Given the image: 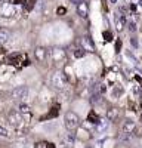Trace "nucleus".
<instances>
[{
  "label": "nucleus",
  "instance_id": "obj_3",
  "mask_svg": "<svg viewBox=\"0 0 142 148\" xmlns=\"http://www.w3.org/2000/svg\"><path fill=\"white\" fill-rule=\"evenodd\" d=\"M8 120H9V123H10L14 127H21V126H24V117H22V114L19 113V111L10 110L9 113H8Z\"/></svg>",
  "mask_w": 142,
  "mask_h": 148
},
{
  "label": "nucleus",
  "instance_id": "obj_5",
  "mask_svg": "<svg viewBox=\"0 0 142 148\" xmlns=\"http://www.w3.org/2000/svg\"><path fill=\"white\" fill-rule=\"evenodd\" d=\"M16 14V8L12 3H2L0 5V15L5 18H10Z\"/></svg>",
  "mask_w": 142,
  "mask_h": 148
},
{
  "label": "nucleus",
  "instance_id": "obj_19",
  "mask_svg": "<svg viewBox=\"0 0 142 148\" xmlns=\"http://www.w3.org/2000/svg\"><path fill=\"white\" fill-rule=\"evenodd\" d=\"M0 138H5V139H9L10 138L9 130L6 127H3V126H0Z\"/></svg>",
  "mask_w": 142,
  "mask_h": 148
},
{
  "label": "nucleus",
  "instance_id": "obj_24",
  "mask_svg": "<svg viewBox=\"0 0 142 148\" xmlns=\"http://www.w3.org/2000/svg\"><path fill=\"white\" fill-rule=\"evenodd\" d=\"M56 114H58V108H56V107H53V108H52V111H51L49 114H47V119H52V117H55Z\"/></svg>",
  "mask_w": 142,
  "mask_h": 148
},
{
  "label": "nucleus",
  "instance_id": "obj_16",
  "mask_svg": "<svg viewBox=\"0 0 142 148\" xmlns=\"http://www.w3.org/2000/svg\"><path fill=\"white\" fill-rule=\"evenodd\" d=\"M123 93V86H120V84H115L114 88H113V92H111V96L114 98V99H117L118 96H120Z\"/></svg>",
  "mask_w": 142,
  "mask_h": 148
},
{
  "label": "nucleus",
  "instance_id": "obj_32",
  "mask_svg": "<svg viewBox=\"0 0 142 148\" xmlns=\"http://www.w3.org/2000/svg\"><path fill=\"white\" fill-rule=\"evenodd\" d=\"M83 0H71V3H76V5H79V3H81Z\"/></svg>",
  "mask_w": 142,
  "mask_h": 148
},
{
  "label": "nucleus",
  "instance_id": "obj_31",
  "mask_svg": "<svg viewBox=\"0 0 142 148\" xmlns=\"http://www.w3.org/2000/svg\"><path fill=\"white\" fill-rule=\"evenodd\" d=\"M132 45H133L135 47H138V40L135 39V37H133V39H132Z\"/></svg>",
  "mask_w": 142,
  "mask_h": 148
},
{
  "label": "nucleus",
  "instance_id": "obj_25",
  "mask_svg": "<svg viewBox=\"0 0 142 148\" xmlns=\"http://www.w3.org/2000/svg\"><path fill=\"white\" fill-rule=\"evenodd\" d=\"M56 14L62 16V15H65V14H67V9H65L64 6H61V8H58V9H56Z\"/></svg>",
  "mask_w": 142,
  "mask_h": 148
},
{
  "label": "nucleus",
  "instance_id": "obj_22",
  "mask_svg": "<svg viewBox=\"0 0 142 148\" xmlns=\"http://www.w3.org/2000/svg\"><path fill=\"white\" fill-rule=\"evenodd\" d=\"M104 39H105L106 42H111V40H113V34H111L108 30H106V31H104Z\"/></svg>",
  "mask_w": 142,
  "mask_h": 148
},
{
  "label": "nucleus",
  "instance_id": "obj_2",
  "mask_svg": "<svg viewBox=\"0 0 142 148\" xmlns=\"http://www.w3.org/2000/svg\"><path fill=\"white\" fill-rule=\"evenodd\" d=\"M67 79H65V76H64V73L62 71H55L53 74H52V86L55 89H58V90H64L65 89V86H67Z\"/></svg>",
  "mask_w": 142,
  "mask_h": 148
},
{
  "label": "nucleus",
  "instance_id": "obj_17",
  "mask_svg": "<svg viewBox=\"0 0 142 148\" xmlns=\"http://www.w3.org/2000/svg\"><path fill=\"white\" fill-rule=\"evenodd\" d=\"M99 120H101V119L98 117V114H95V111H90L89 116H87V121H90L92 125H98Z\"/></svg>",
  "mask_w": 142,
  "mask_h": 148
},
{
  "label": "nucleus",
  "instance_id": "obj_14",
  "mask_svg": "<svg viewBox=\"0 0 142 148\" xmlns=\"http://www.w3.org/2000/svg\"><path fill=\"white\" fill-rule=\"evenodd\" d=\"M118 108H115V107H113V108H110V110H106V120L108 121H114V120H117V117H118Z\"/></svg>",
  "mask_w": 142,
  "mask_h": 148
},
{
  "label": "nucleus",
  "instance_id": "obj_15",
  "mask_svg": "<svg viewBox=\"0 0 142 148\" xmlns=\"http://www.w3.org/2000/svg\"><path fill=\"white\" fill-rule=\"evenodd\" d=\"M62 73H64V76H65V79H67V82H73V79H74V76H73V68H71V65H65L64 67V70H62Z\"/></svg>",
  "mask_w": 142,
  "mask_h": 148
},
{
  "label": "nucleus",
  "instance_id": "obj_21",
  "mask_svg": "<svg viewBox=\"0 0 142 148\" xmlns=\"http://www.w3.org/2000/svg\"><path fill=\"white\" fill-rule=\"evenodd\" d=\"M85 55H86V51H85L83 47H80V49H76V51H74V56H76V58H83Z\"/></svg>",
  "mask_w": 142,
  "mask_h": 148
},
{
  "label": "nucleus",
  "instance_id": "obj_30",
  "mask_svg": "<svg viewBox=\"0 0 142 148\" xmlns=\"http://www.w3.org/2000/svg\"><path fill=\"white\" fill-rule=\"evenodd\" d=\"M105 142V139H101V141H96V145H95V148H104L102 144Z\"/></svg>",
  "mask_w": 142,
  "mask_h": 148
},
{
  "label": "nucleus",
  "instance_id": "obj_12",
  "mask_svg": "<svg viewBox=\"0 0 142 148\" xmlns=\"http://www.w3.org/2000/svg\"><path fill=\"white\" fill-rule=\"evenodd\" d=\"M81 46L83 49H85L86 52H95V46L92 43V40L89 39V37H83L81 39Z\"/></svg>",
  "mask_w": 142,
  "mask_h": 148
},
{
  "label": "nucleus",
  "instance_id": "obj_34",
  "mask_svg": "<svg viewBox=\"0 0 142 148\" xmlns=\"http://www.w3.org/2000/svg\"><path fill=\"white\" fill-rule=\"evenodd\" d=\"M117 2H118V0H110V3H113V5H115Z\"/></svg>",
  "mask_w": 142,
  "mask_h": 148
},
{
  "label": "nucleus",
  "instance_id": "obj_8",
  "mask_svg": "<svg viewBox=\"0 0 142 148\" xmlns=\"http://www.w3.org/2000/svg\"><path fill=\"white\" fill-rule=\"evenodd\" d=\"M34 56H36V59H37V61L43 62V61L47 58V51H46L44 47L39 46V47H36V49H34Z\"/></svg>",
  "mask_w": 142,
  "mask_h": 148
},
{
  "label": "nucleus",
  "instance_id": "obj_29",
  "mask_svg": "<svg viewBox=\"0 0 142 148\" xmlns=\"http://www.w3.org/2000/svg\"><path fill=\"white\" fill-rule=\"evenodd\" d=\"M129 30L132 31V33H135V31H136V24H135V22H130V24H129Z\"/></svg>",
  "mask_w": 142,
  "mask_h": 148
},
{
  "label": "nucleus",
  "instance_id": "obj_27",
  "mask_svg": "<svg viewBox=\"0 0 142 148\" xmlns=\"http://www.w3.org/2000/svg\"><path fill=\"white\" fill-rule=\"evenodd\" d=\"M141 88L142 86H139V84H133V88H132L133 93H141Z\"/></svg>",
  "mask_w": 142,
  "mask_h": 148
},
{
  "label": "nucleus",
  "instance_id": "obj_33",
  "mask_svg": "<svg viewBox=\"0 0 142 148\" xmlns=\"http://www.w3.org/2000/svg\"><path fill=\"white\" fill-rule=\"evenodd\" d=\"M10 2H12V5H15V3H21L22 0H10Z\"/></svg>",
  "mask_w": 142,
  "mask_h": 148
},
{
  "label": "nucleus",
  "instance_id": "obj_10",
  "mask_svg": "<svg viewBox=\"0 0 142 148\" xmlns=\"http://www.w3.org/2000/svg\"><path fill=\"white\" fill-rule=\"evenodd\" d=\"M77 14L81 16V18H86L87 16V14H89V8H87V3L83 0L81 3H79L77 5Z\"/></svg>",
  "mask_w": 142,
  "mask_h": 148
},
{
  "label": "nucleus",
  "instance_id": "obj_26",
  "mask_svg": "<svg viewBox=\"0 0 142 148\" xmlns=\"http://www.w3.org/2000/svg\"><path fill=\"white\" fill-rule=\"evenodd\" d=\"M120 51H122V40H117L115 42V52L118 53Z\"/></svg>",
  "mask_w": 142,
  "mask_h": 148
},
{
  "label": "nucleus",
  "instance_id": "obj_4",
  "mask_svg": "<svg viewBox=\"0 0 142 148\" xmlns=\"http://www.w3.org/2000/svg\"><path fill=\"white\" fill-rule=\"evenodd\" d=\"M27 96H28V88H27V86H24V84L16 86V88L12 89V92H10V98H12V99H25Z\"/></svg>",
  "mask_w": 142,
  "mask_h": 148
},
{
  "label": "nucleus",
  "instance_id": "obj_9",
  "mask_svg": "<svg viewBox=\"0 0 142 148\" xmlns=\"http://www.w3.org/2000/svg\"><path fill=\"white\" fill-rule=\"evenodd\" d=\"M76 138L80 141H87L92 138V135L85 129V127H77V133H76Z\"/></svg>",
  "mask_w": 142,
  "mask_h": 148
},
{
  "label": "nucleus",
  "instance_id": "obj_13",
  "mask_svg": "<svg viewBox=\"0 0 142 148\" xmlns=\"http://www.w3.org/2000/svg\"><path fill=\"white\" fill-rule=\"evenodd\" d=\"M108 125H110V121L108 120H99V123L98 125H95V130H96L98 133H104V132H106V129H108Z\"/></svg>",
  "mask_w": 142,
  "mask_h": 148
},
{
  "label": "nucleus",
  "instance_id": "obj_6",
  "mask_svg": "<svg viewBox=\"0 0 142 148\" xmlns=\"http://www.w3.org/2000/svg\"><path fill=\"white\" fill-rule=\"evenodd\" d=\"M51 58H52L53 62H62L67 58V53L62 47H53L51 51Z\"/></svg>",
  "mask_w": 142,
  "mask_h": 148
},
{
  "label": "nucleus",
  "instance_id": "obj_7",
  "mask_svg": "<svg viewBox=\"0 0 142 148\" xmlns=\"http://www.w3.org/2000/svg\"><path fill=\"white\" fill-rule=\"evenodd\" d=\"M114 22H115L117 31H122L123 27H124V24H126V16L122 15V14H118V12H115V15H114Z\"/></svg>",
  "mask_w": 142,
  "mask_h": 148
},
{
  "label": "nucleus",
  "instance_id": "obj_20",
  "mask_svg": "<svg viewBox=\"0 0 142 148\" xmlns=\"http://www.w3.org/2000/svg\"><path fill=\"white\" fill-rule=\"evenodd\" d=\"M18 110H19L21 114H28V113H30V107H28L27 104H19Z\"/></svg>",
  "mask_w": 142,
  "mask_h": 148
},
{
  "label": "nucleus",
  "instance_id": "obj_35",
  "mask_svg": "<svg viewBox=\"0 0 142 148\" xmlns=\"http://www.w3.org/2000/svg\"><path fill=\"white\" fill-rule=\"evenodd\" d=\"M139 6H142V0H139Z\"/></svg>",
  "mask_w": 142,
  "mask_h": 148
},
{
  "label": "nucleus",
  "instance_id": "obj_23",
  "mask_svg": "<svg viewBox=\"0 0 142 148\" xmlns=\"http://www.w3.org/2000/svg\"><path fill=\"white\" fill-rule=\"evenodd\" d=\"M34 148H47V142H43V141L36 142L34 144Z\"/></svg>",
  "mask_w": 142,
  "mask_h": 148
},
{
  "label": "nucleus",
  "instance_id": "obj_1",
  "mask_svg": "<svg viewBox=\"0 0 142 148\" xmlns=\"http://www.w3.org/2000/svg\"><path fill=\"white\" fill-rule=\"evenodd\" d=\"M64 126L68 132H74L80 126V117L74 113V111H68L64 116Z\"/></svg>",
  "mask_w": 142,
  "mask_h": 148
},
{
  "label": "nucleus",
  "instance_id": "obj_28",
  "mask_svg": "<svg viewBox=\"0 0 142 148\" xmlns=\"http://www.w3.org/2000/svg\"><path fill=\"white\" fill-rule=\"evenodd\" d=\"M34 2H36V0H30V2L27 3V6H25V8H27V10H31V9L34 8V5H36Z\"/></svg>",
  "mask_w": 142,
  "mask_h": 148
},
{
  "label": "nucleus",
  "instance_id": "obj_18",
  "mask_svg": "<svg viewBox=\"0 0 142 148\" xmlns=\"http://www.w3.org/2000/svg\"><path fill=\"white\" fill-rule=\"evenodd\" d=\"M9 40V33L6 30H0V46L5 45Z\"/></svg>",
  "mask_w": 142,
  "mask_h": 148
},
{
  "label": "nucleus",
  "instance_id": "obj_11",
  "mask_svg": "<svg viewBox=\"0 0 142 148\" xmlns=\"http://www.w3.org/2000/svg\"><path fill=\"white\" fill-rule=\"evenodd\" d=\"M135 129H136L135 121H133V120H130V119H127V120L124 121V125H123V132L130 135V133H133V132H135Z\"/></svg>",
  "mask_w": 142,
  "mask_h": 148
}]
</instances>
